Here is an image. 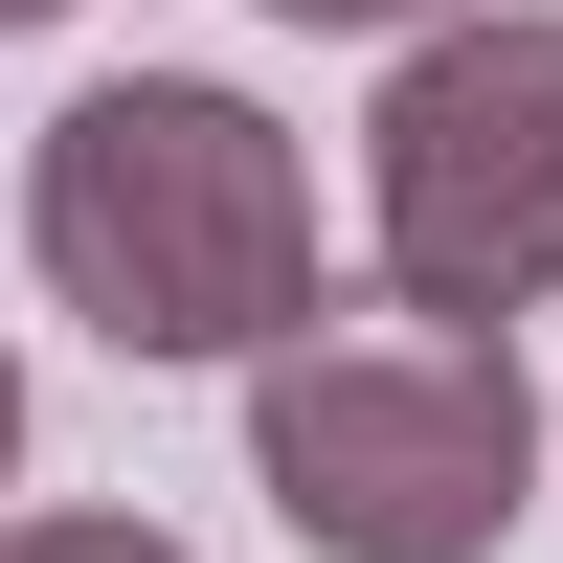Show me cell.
<instances>
[{
  "label": "cell",
  "mask_w": 563,
  "mask_h": 563,
  "mask_svg": "<svg viewBox=\"0 0 563 563\" xmlns=\"http://www.w3.org/2000/svg\"><path fill=\"white\" fill-rule=\"evenodd\" d=\"M361 249H384L406 316H541L563 294V23L541 0L406 23L384 113H361Z\"/></svg>",
  "instance_id": "3957f363"
},
{
  "label": "cell",
  "mask_w": 563,
  "mask_h": 563,
  "mask_svg": "<svg viewBox=\"0 0 563 563\" xmlns=\"http://www.w3.org/2000/svg\"><path fill=\"white\" fill-rule=\"evenodd\" d=\"M0 23H68V0H0Z\"/></svg>",
  "instance_id": "52a82bcc"
},
{
  "label": "cell",
  "mask_w": 563,
  "mask_h": 563,
  "mask_svg": "<svg viewBox=\"0 0 563 563\" xmlns=\"http://www.w3.org/2000/svg\"><path fill=\"white\" fill-rule=\"evenodd\" d=\"M0 496H23V339H0Z\"/></svg>",
  "instance_id": "8992f818"
},
{
  "label": "cell",
  "mask_w": 563,
  "mask_h": 563,
  "mask_svg": "<svg viewBox=\"0 0 563 563\" xmlns=\"http://www.w3.org/2000/svg\"><path fill=\"white\" fill-rule=\"evenodd\" d=\"M0 563H203V541H158V519H0Z\"/></svg>",
  "instance_id": "277c9868"
},
{
  "label": "cell",
  "mask_w": 563,
  "mask_h": 563,
  "mask_svg": "<svg viewBox=\"0 0 563 563\" xmlns=\"http://www.w3.org/2000/svg\"><path fill=\"white\" fill-rule=\"evenodd\" d=\"M249 474L316 563H496L541 496V384L519 316H294L249 361Z\"/></svg>",
  "instance_id": "7a4b0ae2"
},
{
  "label": "cell",
  "mask_w": 563,
  "mask_h": 563,
  "mask_svg": "<svg viewBox=\"0 0 563 563\" xmlns=\"http://www.w3.org/2000/svg\"><path fill=\"white\" fill-rule=\"evenodd\" d=\"M23 271L113 361H271L316 316V158L225 68H113L23 158Z\"/></svg>",
  "instance_id": "6da1fadb"
},
{
  "label": "cell",
  "mask_w": 563,
  "mask_h": 563,
  "mask_svg": "<svg viewBox=\"0 0 563 563\" xmlns=\"http://www.w3.org/2000/svg\"><path fill=\"white\" fill-rule=\"evenodd\" d=\"M271 23H339V45H406V23H451V0H271Z\"/></svg>",
  "instance_id": "5b68a950"
}]
</instances>
